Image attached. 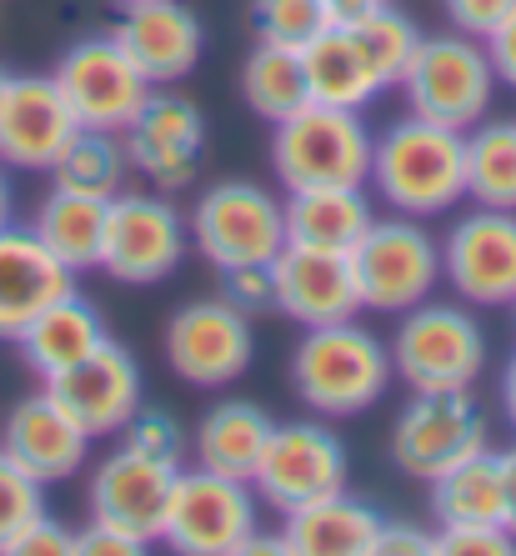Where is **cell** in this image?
<instances>
[{
	"label": "cell",
	"mask_w": 516,
	"mask_h": 556,
	"mask_svg": "<svg viewBox=\"0 0 516 556\" xmlns=\"http://www.w3.org/2000/svg\"><path fill=\"white\" fill-rule=\"evenodd\" d=\"M366 186L381 206L401 211V216H446L466 201V130L437 126V121L406 111L372 141Z\"/></svg>",
	"instance_id": "6da1fadb"
},
{
	"label": "cell",
	"mask_w": 516,
	"mask_h": 556,
	"mask_svg": "<svg viewBox=\"0 0 516 556\" xmlns=\"http://www.w3.org/2000/svg\"><path fill=\"white\" fill-rule=\"evenodd\" d=\"M391 346L376 337L372 326L331 321L306 326V337L291 351V387L301 406L316 416H362L372 412L391 387Z\"/></svg>",
	"instance_id": "7a4b0ae2"
},
{
	"label": "cell",
	"mask_w": 516,
	"mask_h": 556,
	"mask_svg": "<svg viewBox=\"0 0 516 556\" xmlns=\"http://www.w3.org/2000/svg\"><path fill=\"white\" fill-rule=\"evenodd\" d=\"M372 130L362 111L311 101L272 126V166L286 191L316 186H366L372 176Z\"/></svg>",
	"instance_id": "3957f363"
},
{
	"label": "cell",
	"mask_w": 516,
	"mask_h": 556,
	"mask_svg": "<svg viewBox=\"0 0 516 556\" xmlns=\"http://www.w3.org/2000/svg\"><path fill=\"white\" fill-rule=\"evenodd\" d=\"M487 366V331L466 301H421L391 331V371L412 391H471Z\"/></svg>",
	"instance_id": "277c9868"
},
{
	"label": "cell",
	"mask_w": 516,
	"mask_h": 556,
	"mask_svg": "<svg viewBox=\"0 0 516 556\" xmlns=\"http://www.w3.org/2000/svg\"><path fill=\"white\" fill-rule=\"evenodd\" d=\"M347 256L356 271L362 311H376V316H401L431 301L441 286V241L401 211L376 216Z\"/></svg>",
	"instance_id": "5b68a950"
},
{
	"label": "cell",
	"mask_w": 516,
	"mask_h": 556,
	"mask_svg": "<svg viewBox=\"0 0 516 556\" xmlns=\"http://www.w3.org/2000/svg\"><path fill=\"white\" fill-rule=\"evenodd\" d=\"M496 71L481 40L446 30V36H421L406 76H401V96L406 111L426 116L437 126L471 130L477 121L491 116V96H496Z\"/></svg>",
	"instance_id": "8992f818"
},
{
	"label": "cell",
	"mask_w": 516,
	"mask_h": 556,
	"mask_svg": "<svg viewBox=\"0 0 516 556\" xmlns=\"http://www.w3.org/2000/svg\"><path fill=\"white\" fill-rule=\"evenodd\" d=\"M261 531V496L251 481L206 466H181L171 486L161 542L181 556H241Z\"/></svg>",
	"instance_id": "52a82bcc"
},
{
	"label": "cell",
	"mask_w": 516,
	"mask_h": 556,
	"mask_svg": "<svg viewBox=\"0 0 516 556\" xmlns=\"http://www.w3.org/2000/svg\"><path fill=\"white\" fill-rule=\"evenodd\" d=\"M191 231L166 191H121L105 206L101 266L121 286H161L186 261Z\"/></svg>",
	"instance_id": "ba28073f"
},
{
	"label": "cell",
	"mask_w": 516,
	"mask_h": 556,
	"mask_svg": "<svg viewBox=\"0 0 516 556\" xmlns=\"http://www.w3.org/2000/svg\"><path fill=\"white\" fill-rule=\"evenodd\" d=\"M351 481V462H347V441L336 437L326 421L306 416V421H276L272 441L261 452V466L251 486H256L261 506L272 511H297L322 496L341 492Z\"/></svg>",
	"instance_id": "9c48e42d"
},
{
	"label": "cell",
	"mask_w": 516,
	"mask_h": 556,
	"mask_svg": "<svg viewBox=\"0 0 516 556\" xmlns=\"http://www.w3.org/2000/svg\"><path fill=\"white\" fill-rule=\"evenodd\" d=\"M191 247L211 266H241V261H272L286 247V211L256 181H216L191 206Z\"/></svg>",
	"instance_id": "30bf717a"
},
{
	"label": "cell",
	"mask_w": 516,
	"mask_h": 556,
	"mask_svg": "<svg viewBox=\"0 0 516 556\" xmlns=\"http://www.w3.org/2000/svg\"><path fill=\"white\" fill-rule=\"evenodd\" d=\"M481 446H491L487 416L471 391H412V402L391 421V462L412 481L441 477Z\"/></svg>",
	"instance_id": "8fae6325"
},
{
	"label": "cell",
	"mask_w": 516,
	"mask_h": 556,
	"mask_svg": "<svg viewBox=\"0 0 516 556\" xmlns=\"http://www.w3.org/2000/svg\"><path fill=\"white\" fill-rule=\"evenodd\" d=\"M251 356H256L251 316L221 296L186 301L166 326V366L181 376L186 387L201 391L231 387V381H241L251 371Z\"/></svg>",
	"instance_id": "7c38bea8"
},
{
	"label": "cell",
	"mask_w": 516,
	"mask_h": 556,
	"mask_svg": "<svg viewBox=\"0 0 516 556\" xmlns=\"http://www.w3.org/2000/svg\"><path fill=\"white\" fill-rule=\"evenodd\" d=\"M51 80L61 86L65 105L76 111L80 126L91 130H126L136 121V111L146 105V96L155 91L151 80L136 71V61L116 46L111 30L65 46Z\"/></svg>",
	"instance_id": "4fadbf2b"
},
{
	"label": "cell",
	"mask_w": 516,
	"mask_h": 556,
	"mask_svg": "<svg viewBox=\"0 0 516 556\" xmlns=\"http://www.w3.org/2000/svg\"><path fill=\"white\" fill-rule=\"evenodd\" d=\"M130 170H141L151 191H186L201 170V151H206V116L191 96H181L176 86H155L146 96V105L136 111L126 130Z\"/></svg>",
	"instance_id": "5bb4252c"
},
{
	"label": "cell",
	"mask_w": 516,
	"mask_h": 556,
	"mask_svg": "<svg viewBox=\"0 0 516 556\" xmlns=\"http://www.w3.org/2000/svg\"><path fill=\"white\" fill-rule=\"evenodd\" d=\"M441 281L466 306L516 301V211L471 206L441 236Z\"/></svg>",
	"instance_id": "9a60e30c"
},
{
	"label": "cell",
	"mask_w": 516,
	"mask_h": 556,
	"mask_svg": "<svg viewBox=\"0 0 516 556\" xmlns=\"http://www.w3.org/2000/svg\"><path fill=\"white\" fill-rule=\"evenodd\" d=\"M46 391H51L55 406H61L86 437L105 441V437H121V427H126L130 416H136V406L146 402V376H141V362H136L121 341L105 337L86 362L51 376Z\"/></svg>",
	"instance_id": "2e32d148"
},
{
	"label": "cell",
	"mask_w": 516,
	"mask_h": 556,
	"mask_svg": "<svg viewBox=\"0 0 516 556\" xmlns=\"http://www.w3.org/2000/svg\"><path fill=\"white\" fill-rule=\"evenodd\" d=\"M276 311L297 326H331L362 316V291L347 251H316L286 241L272 256Z\"/></svg>",
	"instance_id": "e0dca14e"
},
{
	"label": "cell",
	"mask_w": 516,
	"mask_h": 556,
	"mask_svg": "<svg viewBox=\"0 0 516 556\" xmlns=\"http://www.w3.org/2000/svg\"><path fill=\"white\" fill-rule=\"evenodd\" d=\"M80 130L51 76H11L0 91V161L15 170H51Z\"/></svg>",
	"instance_id": "ac0fdd59"
},
{
	"label": "cell",
	"mask_w": 516,
	"mask_h": 556,
	"mask_svg": "<svg viewBox=\"0 0 516 556\" xmlns=\"http://www.w3.org/2000/svg\"><path fill=\"white\" fill-rule=\"evenodd\" d=\"M116 46L136 61L151 86H181L201 65L206 51V30H201V15L186 5V0H146V5H126L121 21L111 26Z\"/></svg>",
	"instance_id": "d6986e66"
},
{
	"label": "cell",
	"mask_w": 516,
	"mask_h": 556,
	"mask_svg": "<svg viewBox=\"0 0 516 556\" xmlns=\"http://www.w3.org/2000/svg\"><path fill=\"white\" fill-rule=\"evenodd\" d=\"M176 471H181V466L155 462V456L130 452V446H116V452L91 471V517L136 531L141 542L155 546L161 542V527H166Z\"/></svg>",
	"instance_id": "ffe728a7"
},
{
	"label": "cell",
	"mask_w": 516,
	"mask_h": 556,
	"mask_svg": "<svg viewBox=\"0 0 516 556\" xmlns=\"http://www.w3.org/2000/svg\"><path fill=\"white\" fill-rule=\"evenodd\" d=\"M0 452L11 456L21 471H30L40 486H55V481H71L86 466L91 437L55 406L51 391L40 387L36 396L11 406L5 427H0Z\"/></svg>",
	"instance_id": "44dd1931"
},
{
	"label": "cell",
	"mask_w": 516,
	"mask_h": 556,
	"mask_svg": "<svg viewBox=\"0 0 516 556\" xmlns=\"http://www.w3.org/2000/svg\"><path fill=\"white\" fill-rule=\"evenodd\" d=\"M65 291H76V271L61 266L30 226H0V341H21V331Z\"/></svg>",
	"instance_id": "7402d4cb"
},
{
	"label": "cell",
	"mask_w": 516,
	"mask_h": 556,
	"mask_svg": "<svg viewBox=\"0 0 516 556\" xmlns=\"http://www.w3.org/2000/svg\"><path fill=\"white\" fill-rule=\"evenodd\" d=\"M301 65H306L311 101H322V105L366 111L376 96L387 91V76L376 71L372 51H366V40L356 36L351 21H331V26L301 51Z\"/></svg>",
	"instance_id": "603a6c76"
},
{
	"label": "cell",
	"mask_w": 516,
	"mask_h": 556,
	"mask_svg": "<svg viewBox=\"0 0 516 556\" xmlns=\"http://www.w3.org/2000/svg\"><path fill=\"white\" fill-rule=\"evenodd\" d=\"M381 511L351 486L322 496L311 506L286 511L281 542L291 556H372L376 531H381Z\"/></svg>",
	"instance_id": "cb8c5ba5"
},
{
	"label": "cell",
	"mask_w": 516,
	"mask_h": 556,
	"mask_svg": "<svg viewBox=\"0 0 516 556\" xmlns=\"http://www.w3.org/2000/svg\"><path fill=\"white\" fill-rule=\"evenodd\" d=\"M111 337L105 331V316L96 301H86L80 291H65L61 301H51V306L40 311L36 321L21 331V356H26V366L40 376V381H51V376H61L65 366L86 362L101 341Z\"/></svg>",
	"instance_id": "d4e9b609"
},
{
	"label": "cell",
	"mask_w": 516,
	"mask_h": 556,
	"mask_svg": "<svg viewBox=\"0 0 516 556\" xmlns=\"http://www.w3.org/2000/svg\"><path fill=\"white\" fill-rule=\"evenodd\" d=\"M286 241L316 251H351L376 220L366 186H316V191H286Z\"/></svg>",
	"instance_id": "484cf974"
},
{
	"label": "cell",
	"mask_w": 516,
	"mask_h": 556,
	"mask_svg": "<svg viewBox=\"0 0 516 556\" xmlns=\"http://www.w3.org/2000/svg\"><path fill=\"white\" fill-rule=\"evenodd\" d=\"M272 427L276 421L256 402H216L191 431L196 466L221 471V477H236V481H251L266 441H272Z\"/></svg>",
	"instance_id": "4316f807"
},
{
	"label": "cell",
	"mask_w": 516,
	"mask_h": 556,
	"mask_svg": "<svg viewBox=\"0 0 516 556\" xmlns=\"http://www.w3.org/2000/svg\"><path fill=\"white\" fill-rule=\"evenodd\" d=\"M437 527H502V462L491 446L426 481Z\"/></svg>",
	"instance_id": "83f0119b"
},
{
	"label": "cell",
	"mask_w": 516,
	"mask_h": 556,
	"mask_svg": "<svg viewBox=\"0 0 516 556\" xmlns=\"http://www.w3.org/2000/svg\"><path fill=\"white\" fill-rule=\"evenodd\" d=\"M105 206L111 201H101V195H80V191H61V186H51V195L36 206V216H30V231L46 241V251H51L61 266H71V271H96L101 266V236H105Z\"/></svg>",
	"instance_id": "f1b7e54d"
},
{
	"label": "cell",
	"mask_w": 516,
	"mask_h": 556,
	"mask_svg": "<svg viewBox=\"0 0 516 556\" xmlns=\"http://www.w3.org/2000/svg\"><path fill=\"white\" fill-rule=\"evenodd\" d=\"M241 96L266 126L297 116L301 105H311L301 51H291V46H272V40H256L251 55H246V65H241Z\"/></svg>",
	"instance_id": "f546056e"
},
{
	"label": "cell",
	"mask_w": 516,
	"mask_h": 556,
	"mask_svg": "<svg viewBox=\"0 0 516 556\" xmlns=\"http://www.w3.org/2000/svg\"><path fill=\"white\" fill-rule=\"evenodd\" d=\"M51 181L61 186V191L101 195V201L121 195V191H126V181H130L126 136H121V130H91V126H80L76 136H71V146L55 155Z\"/></svg>",
	"instance_id": "4dcf8cb0"
},
{
	"label": "cell",
	"mask_w": 516,
	"mask_h": 556,
	"mask_svg": "<svg viewBox=\"0 0 516 556\" xmlns=\"http://www.w3.org/2000/svg\"><path fill=\"white\" fill-rule=\"evenodd\" d=\"M466 201L516 211V121H477L466 130Z\"/></svg>",
	"instance_id": "1f68e13d"
},
{
	"label": "cell",
	"mask_w": 516,
	"mask_h": 556,
	"mask_svg": "<svg viewBox=\"0 0 516 556\" xmlns=\"http://www.w3.org/2000/svg\"><path fill=\"white\" fill-rule=\"evenodd\" d=\"M336 15L326 11V0H251V30H256V40L291 46V51H306Z\"/></svg>",
	"instance_id": "d6a6232c"
},
{
	"label": "cell",
	"mask_w": 516,
	"mask_h": 556,
	"mask_svg": "<svg viewBox=\"0 0 516 556\" xmlns=\"http://www.w3.org/2000/svg\"><path fill=\"white\" fill-rule=\"evenodd\" d=\"M46 511V486L0 452V556H11L15 536Z\"/></svg>",
	"instance_id": "836d02e7"
},
{
	"label": "cell",
	"mask_w": 516,
	"mask_h": 556,
	"mask_svg": "<svg viewBox=\"0 0 516 556\" xmlns=\"http://www.w3.org/2000/svg\"><path fill=\"white\" fill-rule=\"evenodd\" d=\"M121 446H130V452H146V456H155V462L181 466V456H186V427L166 412V406H146L141 402V406H136V416H130L126 427H121Z\"/></svg>",
	"instance_id": "e575fe53"
},
{
	"label": "cell",
	"mask_w": 516,
	"mask_h": 556,
	"mask_svg": "<svg viewBox=\"0 0 516 556\" xmlns=\"http://www.w3.org/2000/svg\"><path fill=\"white\" fill-rule=\"evenodd\" d=\"M221 301H231L246 316L276 311V281H272V261H241V266H221Z\"/></svg>",
	"instance_id": "d590c367"
},
{
	"label": "cell",
	"mask_w": 516,
	"mask_h": 556,
	"mask_svg": "<svg viewBox=\"0 0 516 556\" xmlns=\"http://www.w3.org/2000/svg\"><path fill=\"white\" fill-rule=\"evenodd\" d=\"M437 552H452V556H512L516 536L506 527H437Z\"/></svg>",
	"instance_id": "8d00e7d4"
},
{
	"label": "cell",
	"mask_w": 516,
	"mask_h": 556,
	"mask_svg": "<svg viewBox=\"0 0 516 556\" xmlns=\"http://www.w3.org/2000/svg\"><path fill=\"white\" fill-rule=\"evenodd\" d=\"M441 11H446L452 30H462L471 40H487L516 11V0H441Z\"/></svg>",
	"instance_id": "74e56055"
},
{
	"label": "cell",
	"mask_w": 516,
	"mask_h": 556,
	"mask_svg": "<svg viewBox=\"0 0 516 556\" xmlns=\"http://www.w3.org/2000/svg\"><path fill=\"white\" fill-rule=\"evenodd\" d=\"M151 542H141L136 531L126 527H111V521H86L76 531V556H146Z\"/></svg>",
	"instance_id": "f35d334b"
},
{
	"label": "cell",
	"mask_w": 516,
	"mask_h": 556,
	"mask_svg": "<svg viewBox=\"0 0 516 556\" xmlns=\"http://www.w3.org/2000/svg\"><path fill=\"white\" fill-rule=\"evenodd\" d=\"M11 556H76V531L65 527V521H55L51 511H40V517L15 536Z\"/></svg>",
	"instance_id": "ab89813d"
},
{
	"label": "cell",
	"mask_w": 516,
	"mask_h": 556,
	"mask_svg": "<svg viewBox=\"0 0 516 556\" xmlns=\"http://www.w3.org/2000/svg\"><path fill=\"white\" fill-rule=\"evenodd\" d=\"M437 552V531L412 527V521H381L372 556H431Z\"/></svg>",
	"instance_id": "60d3db41"
},
{
	"label": "cell",
	"mask_w": 516,
	"mask_h": 556,
	"mask_svg": "<svg viewBox=\"0 0 516 556\" xmlns=\"http://www.w3.org/2000/svg\"><path fill=\"white\" fill-rule=\"evenodd\" d=\"M481 46H487V55H491V71H496V80L516 91V11L506 15L502 26L491 30Z\"/></svg>",
	"instance_id": "b9f144b4"
},
{
	"label": "cell",
	"mask_w": 516,
	"mask_h": 556,
	"mask_svg": "<svg viewBox=\"0 0 516 556\" xmlns=\"http://www.w3.org/2000/svg\"><path fill=\"white\" fill-rule=\"evenodd\" d=\"M496 462H502V527L516 536V446L496 452Z\"/></svg>",
	"instance_id": "7bdbcfd3"
},
{
	"label": "cell",
	"mask_w": 516,
	"mask_h": 556,
	"mask_svg": "<svg viewBox=\"0 0 516 556\" xmlns=\"http://www.w3.org/2000/svg\"><path fill=\"white\" fill-rule=\"evenodd\" d=\"M502 412H506V427L516 431V351L506 356V371H502Z\"/></svg>",
	"instance_id": "ee69618b"
},
{
	"label": "cell",
	"mask_w": 516,
	"mask_h": 556,
	"mask_svg": "<svg viewBox=\"0 0 516 556\" xmlns=\"http://www.w3.org/2000/svg\"><path fill=\"white\" fill-rule=\"evenodd\" d=\"M372 5H387V0H326V11H331L336 21H347V15H362V11H372Z\"/></svg>",
	"instance_id": "f6af8a7d"
},
{
	"label": "cell",
	"mask_w": 516,
	"mask_h": 556,
	"mask_svg": "<svg viewBox=\"0 0 516 556\" xmlns=\"http://www.w3.org/2000/svg\"><path fill=\"white\" fill-rule=\"evenodd\" d=\"M11 211H15V191H11V170L0 161V226H11Z\"/></svg>",
	"instance_id": "bcb514c9"
},
{
	"label": "cell",
	"mask_w": 516,
	"mask_h": 556,
	"mask_svg": "<svg viewBox=\"0 0 516 556\" xmlns=\"http://www.w3.org/2000/svg\"><path fill=\"white\" fill-rule=\"evenodd\" d=\"M111 5H121V11H126V5H146V0H111Z\"/></svg>",
	"instance_id": "7dc6e473"
},
{
	"label": "cell",
	"mask_w": 516,
	"mask_h": 556,
	"mask_svg": "<svg viewBox=\"0 0 516 556\" xmlns=\"http://www.w3.org/2000/svg\"><path fill=\"white\" fill-rule=\"evenodd\" d=\"M5 80H11V71H5V65H0V91H5Z\"/></svg>",
	"instance_id": "c3c4849f"
},
{
	"label": "cell",
	"mask_w": 516,
	"mask_h": 556,
	"mask_svg": "<svg viewBox=\"0 0 516 556\" xmlns=\"http://www.w3.org/2000/svg\"><path fill=\"white\" fill-rule=\"evenodd\" d=\"M512 316H516V301H512Z\"/></svg>",
	"instance_id": "681fc988"
}]
</instances>
